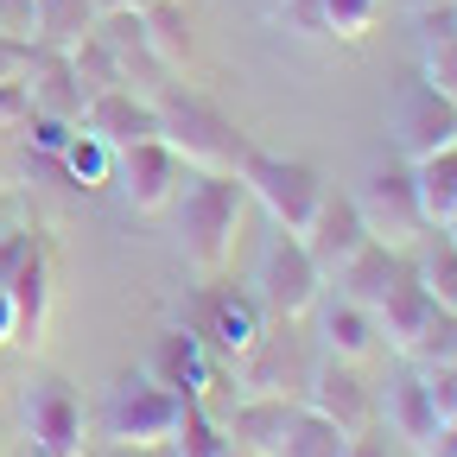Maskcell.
Here are the masks:
<instances>
[{
  "mask_svg": "<svg viewBox=\"0 0 457 457\" xmlns=\"http://www.w3.org/2000/svg\"><path fill=\"white\" fill-rule=\"evenodd\" d=\"M153 108H159V140L185 159V171H236L242 179V165L254 159V140L197 89L165 83L153 96Z\"/></svg>",
  "mask_w": 457,
  "mask_h": 457,
  "instance_id": "cell-1",
  "label": "cell"
},
{
  "mask_svg": "<svg viewBox=\"0 0 457 457\" xmlns=\"http://www.w3.org/2000/svg\"><path fill=\"white\" fill-rule=\"evenodd\" d=\"M179 242H185V261L197 273H222L228 248H236V222H242V179L236 171H185L179 185Z\"/></svg>",
  "mask_w": 457,
  "mask_h": 457,
  "instance_id": "cell-2",
  "label": "cell"
},
{
  "mask_svg": "<svg viewBox=\"0 0 457 457\" xmlns=\"http://www.w3.org/2000/svg\"><path fill=\"white\" fill-rule=\"evenodd\" d=\"M179 407L185 394H171L165 381L153 375H121L102 400V438L128 445V451H153V445H171L179 432Z\"/></svg>",
  "mask_w": 457,
  "mask_h": 457,
  "instance_id": "cell-3",
  "label": "cell"
},
{
  "mask_svg": "<svg viewBox=\"0 0 457 457\" xmlns=\"http://www.w3.org/2000/svg\"><path fill=\"white\" fill-rule=\"evenodd\" d=\"M242 191L273 216V228H286V236H305V222L318 216L324 204V179L305 165V159H273L254 146V159L242 165Z\"/></svg>",
  "mask_w": 457,
  "mask_h": 457,
  "instance_id": "cell-4",
  "label": "cell"
},
{
  "mask_svg": "<svg viewBox=\"0 0 457 457\" xmlns=\"http://www.w3.org/2000/svg\"><path fill=\"white\" fill-rule=\"evenodd\" d=\"M356 210H362V228H369L381 248H413L426 236V210H420V191H413V165L369 171V185L356 191Z\"/></svg>",
  "mask_w": 457,
  "mask_h": 457,
  "instance_id": "cell-5",
  "label": "cell"
},
{
  "mask_svg": "<svg viewBox=\"0 0 457 457\" xmlns=\"http://www.w3.org/2000/svg\"><path fill=\"white\" fill-rule=\"evenodd\" d=\"M318 293H324V273L312 267L305 242L279 228V236L267 242V254H261V279H254V299H261V312L293 324V318H305V312L318 305Z\"/></svg>",
  "mask_w": 457,
  "mask_h": 457,
  "instance_id": "cell-6",
  "label": "cell"
},
{
  "mask_svg": "<svg viewBox=\"0 0 457 457\" xmlns=\"http://www.w3.org/2000/svg\"><path fill=\"white\" fill-rule=\"evenodd\" d=\"M26 438H32V457H83V400L71 394V381H32L26 387Z\"/></svg>",
  "mask_w": 457,
  "mask_h": 457,
  "instance_id": "cell-7",
  "label": "cell"
},
{
  "mask_svg": "<svg viewBox=\"0 0 457 457\" xmlns=\"http://www.w3.org/2000/svg\"><path fill=\"white\" fill-rule=\"evenodd\" d=\"M191 330L204 337V350H222L228 362H242L254 350V337L267 330V312H261L254 293H242V286H204Z\"/></svg>",
  "mask_w": 457,
  "mask_h": 457,
  "instance_id": "cell-8",
  "label": "cell"
},
{
  "mask_svg": "<svg viewBox=\"0 0 457 457\" xmlns=\"http://www.w3.org/2000/svg\"><path fill=\"white\" fill-rule=\"evenodd\" d=\"M394 140H400V153H407V165L457 146V102L438 96L426 77H413L407 89H400V102H394Z\"/></svg>",
  "mask_w": 457,
  "mask_h": 457,
  "instance_id": "cell-9",
  "label": "cell"
},
{
  "mask_svg": "<svg viewBox=\"0 0 457 457\" xmlns=\"http://www.w3.org/2000/svg\"><path fill=\"white\" fill-rule=\"evenodd\" d=\"M299 407L324 413L337 432H350V438H362L375 426V394L362 387L356 362H337V356H324V362L305 369V400H299Z\"/></svg>",
  "mask_w": 457,
  "mask_h": 457,
  "instance_id": "cell-10",
  "label": "cell"
},
{
  "mask_svg": "<svg viewBox=\"0 0 457 457\" xmlns=\"http://www.w3.org/2000/svg\"><path fill=\"white\" fill-rule=\"evenodd\" d=\"M96 38L108 45L114 64H121V83H128L134 96H159V89H165V77H171V71L153 57L134 0H114V7H102V13H96Z\"/></svg>",
  "mask_w": 457,
  "mask_h": 457,
  "instance_id": "cell-11",
  "label": "cell"
},
{
  "mask_svg": "<svg viewBox=\"0 0 457 457\" xmlns=\"http://www.w3.org/2000/svg\"><path fill=\"white\" fill-rule=\"evenodd\" d=\"M114 171H121L128 210H140V216H159L171 197H179V185H185V159L165 140H140L128 153H114Z\"/></svg>",
  "mask_w": 457,
  "mask_h": 457,
  "instance_id": "cell-12",
  "label": "cell"
},
{
  "mask_svg": "<svg viewBox=\"0 0 457 457\" xmlns=\"http://www.w3.org/2000/svg\"><path fill=\"white\" fill-rule=\"evenodd\" d=\"M305 254H312V267L324 273V279H337L343 267H350L375 236H369V228H362V210H356V197H330L324 191V204H318V216L305 222Z\"/></svg>",
  "mask_w": 457,
  "mask_h": 457,
  "instance_id": "cell-13",
  "label": "cell"
},
{
  "mask_svg": "<svg viewBox=\"0 0 457 457\" xmlns=\"http://www.w3.org/2000/svg\"><path fill=\"white\" fill-rule=\"evenodd\" d=\"M26 96H32V114H51V121H71V128L83 121V108H89V89L77 83L71 51H51V45H32Z\"/></svg>",
  "mask_w": 457,
  "mask_h": 457,
  "instance_id": "cell-14",
  "label": "cell"
},
{
  "mask_svg": "<svg viewBox=\"0 0 457 457\" xmlns=\"http://www.w3.org/2000/svg\"><path fill=\"white\" fill-rule=\"evenodd\" d=\"M77 128H89L114 153H128L140 140H159V108H153V96H134V89H102V96H89Z\"/></svg>",
  "mask_w": 457,
  "mask_h": 457,
  "instance_id": "cell-15",
  "label": "cell"
},
{
  "mask_svg": "<svg viewBox=\"0 0 457 457\" xmlns=\"http://www.w3.org/2000/svg\"><path fill=\"white\" fill-rule=\"evenodd\" d=\"M146 375H153V381H165L171 394H185V400H204V394L216 387L210 350H204V337H197L191 324L165 330V337L153 343V362H146Z\"/></svg>",
  "mask_w": 457,
  "mask_h": 457,
  "instance_id": "cell-16",
  "label": "cell"
},
{
  "mask_svg": "<svg viewBox=\"0 0 457 457\" xmlns=\"http://www.w3.org/2000/svg\"><path fill=\"white\" fill-rule=\"evenodd\" d=\"M438 318V305H432V293L420 286V273L413 267H400V279H394V293L375 305V330H381V343L407 362V350L426 337V324Z\"/></svg>",
  "mask_w": 457,
  "mask_h": 457,
  "instance_id": "cell-17",
  "label": "cell"
},
{
  "mask_svg": "<svg viewBox=\"0 0 457 457\" xmlns=\"http://www.w3.org/2000/svg\"><path fill=\"white\" fill-rule=\"evenodd\" d=\"M7 299H13V343H38V330H45V312H51V261H45V248H38V236H32V248L13 261V273H7Z\"/></svg>",
  "mask_w": 457,
  "mask_h": 457,
  "instance_id": "cell-18",
  "label": "cell"
},
{
  "mask_svg": "<svg viewBox=\"0 0 457 457\" xmlns=\"http://www.w3.org/2000/svg\"><path fill=\"white\" fill-rule=\"evenodd\" d=\"M387 420H394V432L407 438L420 457L438 445L445 420H438V407H432V394H426V375H420V369H400V375L387 381Z\"/></svg>",
  "mask_w": 457,
  "mask_h": 457,
  "instance_id": "cell-19",
  "label": "cell"
},
{
  "mask_svg": "<svg viewBox=\"0 0 457 457\" xmlns=\"http://www.w3.org/2000/svg\"><path fill=\"white\" fill-rule=\"evenodd\" d=\"M299 420V400L293 394H254V400H242L236 413H228V445H248V451H279V438H286V426Z\"/></svg>",
  "mask_w": 457,
  "mask_h": 457,
  "instance_id": "cell-20",
  "label": "cell"
},
{
  "mask_svg": "<svg viewBox=\"0 0 457 457\" xmlns=\"http://www.w3.org/2000/svg\"><path fill=\"white\" fill-rule=\"evenodd\" d=\"M420 57L426 83L457 102V7H420Z\"/></svg>",
  "mask_w": 457,
  "mask_h": 457,
  "instance_id": "cell-21",
  "label": "cell"
},
{
  "mask_svg": "<svg viewBox=\"0 0 457 457\" xmlns=\"http://www.w3.org/2000/svg\"><path fill=\"white\" fill-rule=\"evenodd\" d=\"M318 330H324V350L337 356V362H362L375 343H381V330H375V312H362L356 299H330L324 305V318H318Z\"/></svg>",
  "mask_w": 457,
  "mask_h": 457,
  "instance_id": "cell-22",
  "label": "cell"
},
{
  "mask_svg": "<svg viewBox=\"0 0 457 457\" xmlns=\"http://www.w3.org/2000/svg\"><path fill=\"white\" fill-rule=\"evenodd\" d=\"M400 267H407V261H400V248H381V242H369V248H362L350 267L337 273V286H343V299H356L362 312H375V305L394 293Z\"/></svg>",
  "mask_w": 457,
  "mask_h": 457,
  "instance_id": "cell-23",
  "label": "cell"
},
{
  "mask_svg": "<svg viewBox=\"0 0 457 457\" xmlns=\"http://www.w3.org/2000/svg\"><path fill=\"white\" fill-rule=\"evenodd\" d=\"M96 13H102V0H32V45L71 51L96 32Z\"/></svg>",
  "mask_w": 457,
  "mask_h": 457,
  "instance_id": "cell-24",
  "label": "cell"
},
{
  "mask_svg": "<svg viewBox=\"0 0 457 457\" xmlns=\"http://www.w3.org/2000/svg\"><path fill=\"white\" fill-rule=\"evenodd\" d=\"M140 26L146 45L165 71H185L191 64V20H185V0H140Z\"/></svg>",
  "mask_w": 457,
  "mask_h": 457,
  "instance_id": "cell-25",
  "label": "cell"
},
{
  "mask_svg": "<svg viewBox=\"0 0 457 457\" xmlns=\"http://www.w3.org/2000/svg\"><path fill=\"white\" fill-rule=\"evenodd\" d=\"M407 267L420 273V286L432 293L438 312H457V242L445 236V228H426V236L413 242V261Z\"/></svg>",
  "mask_w": 457,
  "mask_h": 457,
  "instance_id": "cell-26",
  "label": "cell"
},
{
  "mask_svg": "<svg viewBox=\"0 0 457 457\" xmlns=\"http://www.w3.org/2000/svg\"><path fill=\"white\" fill-rule=\"evenodd\" d=\"M413 191H420L426 228H445L451 210H457V146H445L432 159H413Z\"/></svg>",
  "mask_w": 457,
  "mask_h": 457,
  "instance_id": "cell-27",
  "label": "cell"
},
{
  "mask_svg": "<svg viewBox=\"0 0 457 457\" xmlns=\"http://www.w3.org/2000/svg\"><path fill=\"white\" fill-rule=\"evenodd\" d=\"M343 451H350V432H337L324 413L299 407V420L286 426V438H279L273 457H343Z\"/></svg>",
  "mask_w": 457,
  "mask_h": 457,
  "instance_id": "cell-28",
  "label": "cell"
},
{
  "mask_svg": "<svg viewBox=\"0 0 457 457\" xmlns=\"http://www.w3.org/2000/svg\"><path fill=\"white\" fill-rule=\"evenodd\" d=\"M171 451H179V457H228V432L204 413V400H185V407H179V432H171Z\"/></svg>",
  "mask_w": 457,
  "mask_h": 457,
  "instance_id": "cell-29",
  "label": "cell"
},
{
  "mask_svg": "<svg viewBox=\"0 0 457 457\" xmlns=\"http://www.w3.org/2000/svg\"><path fill=\"white\" fill-rule=\"evenodd\" d=\"M57 159H64V171H71L77 185H102L108 171H114V146H108V140H96L89 128H77V134L64 140V153H57Z\"/></svg>",
  "mask_w": 457,
  "mask_h": 457,
  "instance_id": "cell-30",
  "label": "cell"
},
{
  "mask_svg": "<svg viewBox=\"0 0 457 457\" xmlns=\"http://www.w3.org/2000/svg\"><path fill=\"white\" fill-rule=\"evenodd\" d=\"M71 64H77V83L89 89V96H102V89H128L121 83V64H114V57H108V45L89 32L83 45H71Z\"/></svg>",
  "mask_w": 457,
  "mask_h": 457,
  "instance_id": "cell-31",
  "label": "cell"
},
{
  "mask_svg": "<svg viewBox=\"0 0 457 457\" xmlns=\"http://www.w3.org/2000/svg\"><path fill=\"white\" fill-rule=\"evenodd\" d=\"M457 356V312H438L432 324H426V337L407 350V362L413 369H438V362H451Z\"/></svg>",
  "mask_w": 457,
  "mask_h": 457,
  "instance_id": "cell-32",
  "label": "cell"
},
{
  "mask_svg": "<svg viewBox=\"0 0 457 457\" xmlns=\"http://www.w3.org/2000/svg\"><path fill=\"white\" fill-rule=\"evenodd\" d=\"M375 7H381V0H318V20L337 38H362L375 26Z\"/></svg>",
  "mask_w": 457,
  "mask_h": 457,
  "instance_id": "cell-33",
  "label": "cell"
},
{
  "mask_svg": "<svg viewBox=\"0 0 457 457\" xmlns=\"http://www.w3.org/2000/svg\"><path fill=\"white\" fill-rule=\"evenodd\" d=\"M420 375H426V394H432L438 420H457V356L438 362V369H420Z\"/></svg>",
  "mask_w": 457,
  "mask_h": 457,
  "instance_id": "cell-34",
  "label": "cell"
},
{
  "mask_svg": "<svg viewBox=\"0 0 457 457\" xmlns=\"http://www.w3.org/2000/svg\"><path fill=\"white\" fill-rule=\"evenodd\" d=\"M26 64H32V38L0 32V83H26Z\"/></svg>",
  "mask_w": 457,
  "mask_h": 457,
  "instance_id": "cell-35",
  "label": "cell"
},
{
  "mask_svg": "<svg viewBox=\"0 0 457 457\" xmlns=\"http://www.w3.org/2000/svg\"><path fill=\"white\" fill-rule=\"evenodd\" d=\"M20 121H32V96H26V83H0V128H20Z\"/></svg>",
  "mask_w": 457,
  "mask_h": 457,
  "instance_id": "cell-36",
  "label": "cell"
},
{
  "mask_svg": "<svg viewBox=\"0 0 457 457\" xmlns=\"http://www.w3.org/2000/svg\"><path fill=\"white\" fill-rule=\"evenodd\" d=\"M426 457H457V420H445V432H438V445Z\"/></svg>",
  "mask_w": 457,
  "mask_h": 457,
  "instance_id": "cell-37",
  "label": "cell"
},
{
  "mask_svg": "<svg viewBox=\"0 0 457 457\" xmlns=\"http://www.w3.org/2000/svg\"><path fill=\"white\" fill-rule=\"evenodd\" d=\"M0 343H13V299H7V286H0Z\"/></svg>",
  "mask_w": 457,
  "mask_h": 457,
  "instance_id": "cell-38",
  "label": "cell"
},
{
  "mask_svg": "<svg viewBox=\"0 0 457 457\" xmlns=\"http://www.w3.org/2000/svg\"><path fill=\"white\" fill-rule=\"evenodd\" d=\"M343 457H387V451H381V445L362 432V438H350V451H343Z\"/></svg>",
  "mask_w": 457,
  "mask_h": 457,
  "instance_id": "cell-39",
  "label": "cell"
},
{
  "mask_svg": "<svg viewBox=\"0 0 457 457\" xmlns=\"http://www.w3.org/2000/svg\"><path fill=\"white\" fill-rule=\"evenodd\" d=\"M228 457H267V451H248V445H228Z\"/></svg>",
  "mask_w": 457,
  "mask_h": 457,
  "instance_id": "cell-40",
  "label": "cell"
},
{
  "mask_svg": "<svg viewBox=\"0 0 457 457\" xmlns=\"http://www.w3.org/2000/svg\"><path fill=\"white\" fill-rule=\"evenodd\" d=\"M445 236H451V242H457V210H451V222H445Z\"/></svg>",
  "mask_w": 457,
  "mask_h": 457,
  "instance_id": "cell-41",
  "label": "cell"
},
{
  "mask_svg": "<svg viewBox=\"0 0 457 457\" xmlns=\"http://www.w3.org/2000/svg\"><path fill=\"white\" fill-rule=\"evenodd\" d=\"M420 7H451V0H420Z\"/></svg>",
  "mask_w": 457,
  "mask_h": 457,
  "instance_id": "cell-42",
  "label": "cell"
},
{
  "mask_svg": "<svg viewBox=\"0 0 457 457\" xmlns=\"http://www.w3.org/2000/svg\"><path fill=\"white\" fill-rule=\"evenodd\" d=\"M451 7H457V0H451Z\"/></svg>",
  "mask_w": 457,
  "mask_h": 457,
  "instance_id": "cell-43",
  "label": "cell"
},
{
  "mask_svg": "<svg viewBox=\"0 0 457 457\" xmlns=\"http://www.w3.org/2000/svg\"><path fill=\"white\" fill-rule=\"evenodd\" d=\"M134 7H140V0H134Z\"/></svg>",
  "mask_w": 457,
  "mask_h": 457,
  "instance_id": "cell-44",
  "label": "cell"
}]
</instances>
